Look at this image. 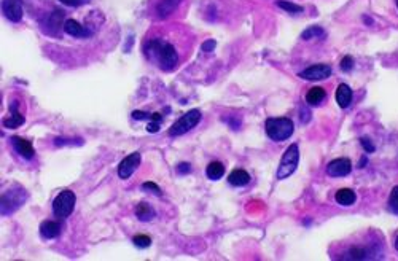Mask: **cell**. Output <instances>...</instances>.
<instances>
[{"label": "cell", "mask_w": 398, "mask_h": 261, "mask_svg": "<svg viewBox=\"0 0 398 261\" xmlns=\"http://www.w3.org/2000/svg\"><path fill=\"white\" fill-rule=\"evenodd\" d=\"M132 118L134 120H151L153 118V113H145V112L135 110V112H132Z\"/></svg>", "instance_id": "cell-31"}, {"label": "cell", "mask_w": 398, "mask_h": 261, "mask_svg": "<svg viewBox=\"0 0 398 261\" xmlns=\"http://www.w3.org/2000/svg\"><path fill=\"white\" fill-rule=\"evenodd\" d=\"M161 120H163L161 117H158V118H153V120L148 123L147 131H148V132H151V134H153V132H158V131H160V124H161Z\"/></svg>", "instance_id": "cell-30"}, {"label": "cell", "mask_w": 398, "mask_h": 261, "mask_svg": "<svg viewBox=\"0 0 398 261\" xmlns=\"http://www.w3.org/2000/svg\"><path fill=\"white\" fill-rule=\"evenodd\" d=\"M61 2L67 7H82L85 4H88L90 0H61Z\"/></svg>", "instance_id": "cell-35"}, {"label": "cell", "mask_w": 398, "mask_h": 261, "mask_svg": "<svg viewBox=\"0 0 398 261\" xmlns=\"http://www.w3.org/2000/svg\"><path fill=\"white\" fill-rule=\"evenodd\" d=\"M366 250L363 248H358V247H354L349 250L347 253V259H366Z\"/></svg>", "instance_id": "cell-27"}, {"label": "cell", "mask_w": 398, "mask_h": 261, "mask_svg": "<svg viewBox=\"0 0 398 261\" xmlns=\"http://www.w3.org/2000/svg\"><path fill=\"white\" fill-rule=\"evenodd\" d=\"M40 234L45 239H54L61 234V223L53 220H45L40 225Z\"/></svg>", "instance_id": "cell-15"}, {"label": "cell", "mask_w": 398, "mask_h": 261, "mask_svg": "<svg viewBox=\"0 0 398 261\" xmlns=\"http://www.w3.org/2000/svg\"><path fill=\"white\" fill-rule=\"evenodd\" d=\"M140 161H142V156H140L139 151L128 154V156H126L120 162V166H118V177L123 179V180L129 179L132 173L135 172V169L140 166Z\"/></svg>", "instance_id": "cell-7"}, {"label": "cell", "mask_w": 398, "mask_h": 261, "mask_svg": "<svg viewBox=\"0 0 398 261\" xmlns=\"http://www.w3.org/2000/svg\"><path fill=\"white\" fill-rule=\"evenodd\" d=\"M132 242L135 247H139V248H148L151 245V237L147 234H137V236H134Z\"/></svg>", "instance_id": "cell-25"}, {"label": "cell", "mask_w": 398, "mask_h": 261, "mask_svg": "<svg viewBox=\"0 0 398 261\" xmlns=\"http://www.w3.org/2000/svg\"><path fill=\"white\" fill-rule=\"evenodd\" d=\"M177 172L179 173H188V172H191V166L188 162H182V164H179Z\"/></svg>", "instance_id": "cell-36"}, {"label": "cell", "mask_w": 398, "mask_h": 261, "mask_svg": "<svg viewBox=\"0 0 398 261\" xmlns=\"http://www.w3.org/2000/svg\"><path fill=\"white\" fill-rule=\"evenodd\" d=\"M298 162H299V148L296 143H292L285 150L282 159H280L279 169H277V179L284 180L292 176L298 167Z\"/></svg>", "instance_id": "cell-4"}, {"label": "cell", "mask_w": 398, "mask_h": 261, "mask_svg": "<svg viewBox=\"0 0 398 261\" xmlns=\"http://www.w3.org/2000/svg\"><path fill=\"white\" fill-rule=\"evenodd\" d=\"M10 112H12V115L4 120V126L8 128V129H16L19 126H23V124H24V117H23V115L19 112H15L13 105L10 107Z\"/></svg>", "instance_id": "cell-20"}, {"label": "cell", "mask_w": 398, "mask_h": 261, "mask_svg": "<svg viewBox=\"0 0 398 261\" xmlns=\"http://www.w3.org/2000/svg\"><path fill=\"white\" fill-rule=\"evenodd\" d=\"M64 13H62V10H54V12L50 13V16L46 18V21H45V32L48 31V27H51V31L50 34H57V31H59V26L64 27Z\"/></svg>", "instance_id": "cell-13"}, {"label": "cell", "mask_w": 398, "mask_h": 261, "mask_svg": "<svg viewBox=\"0 0 398 261\" xmlns=\"http://www.w3.org/2000/svg\"><path fill=\"white\" fill-rule=\"evenodd\" d=\"M327 98V91L324 88H320V86H314V88H310L306 94V102L307 105H320Z\"/></svg>", "instance_id": "cell-17"}, {"label": "cell", "mask_w": 398, "mask_h": 261, "mask_svg": "<svg viewBox=\"0 0 398 261\" xmlns=\"http://www.w3.org/2000/svg\"><path fill=\"white\" fill-rule=\"evenodd\" d=\"M135 217L140 221H150L154 217V210L147 202H140V204L135 207Z\"/></svg>", "instance_id": "cell-21"}, {"label": "cell", "mask_w": 398, "mask_h": 261, "mask_svg": "<svg viewBox=\"0 0 398 261\" xmlns=\"http://www.w3.org/2000/svg\"><path fill=\"white\" fill-rule=\"evenodd\" d=\"M396 5H398V0H396Z\"/></svg>", "instance_id": "cell-40"}, {"label": "cell", "mask_w": 398, "mask_h": 261, "mask_svg": "<svg viewBox=\"0 0 398 261\" xmlns=\"http://www.w3.org/2000/svg\"><path fill=\"white\" fill-rule=\"evenodd\" d=\"M73 207H75V195L70 190L61 191L53 201V214L54 217L61 220L69 217L73 212Z\"/></svg>", "instance_id": "cell-5"}, {"label": "cell", "mask_w": 398, "mask_h": 261, "mask_svg": "<svg viewBox=\"0 0 398 261\" xmlns=\"http://www.w3.org/2000/svg\"><path fill=\"white\" fill-rule=\"evenodd\" d=\"M145 56L164 72H172L179 64L176 48L163 40H150L145 45Z\"/></svg>", "instance_id": "cell-1"}, {"label": "cell", "mask_w": 398, "mask_h": 261, "mask_svg": "<svg viewBox=\"0 0 398 261\" xmlns=\"http://www.w3.org/2000/svg\"><path fill=\"white\" fill-rule=\"evenodd\" d=\"M228 182L232 187H246L250 182V176H249V172H246L244 169H236L229 173Z\"/></svg>", "instance_id": "cell-16"}, {"label": "cell", "mask_w": 398, "mask_h": 261, "mask_svg": "<svg viewBox=\"0 0 398 261\" xmlns=\"http://www.w3.org/2000/svg\"><path fill=\"white\" fill-rule=\"evenodd\" d=\"M365 164H366V158L363 156V158H362V161L358 162V167H365Z\"/></svg>", "instance_id": "cell-38"}, {"label": "cell", "mask_w": 398, "mask_h": 261, "mask_svg": "<svg viewBox=\"0 0 398 261\" xmlns=\"http://www.w3.org/2000/svg\"><path fill=\"white\" fill-rule=\"evenodd\" d=\"M223 173H225V166L220 162V161H212L207 169H206V176L210 179V180H218L223 177Z\"/></svg>", "instance_id": "cell-22"}, {"label": "cell", "mask_w": 398, "mask_h": 261, "mask_svg": "<svg viewBox=\"0 0 398 261\" xmlns=\"http://www.w3.org/2000/svg\"><path fill=\"white\" fill-rule=\"evenodd\" d=\"M27 199V193L21 187H13L2 195V215H12Z\"/></svg>", "instance_id": "cell-3"}, {"label": "cell", "mask_w": 398, "mask_h": 261, "mask_svg": "<svg viewBox=\"0 0 398 261\" xmlns=\"http://www.w3.org/2000/svg\"><path fill=\"white\" fill-rule=\"evenodd\" d=\"M332 75V67L327 64H315L310 65L303 72H299V76L303 80H310V81H317V80H325Z\"/></svg>", "instance_id": "cell-8"}, {"label": "cell", "mask_w": 398, "mask_h": 261, "mask_svg": "<svg viewBox=\"0 0 398 261\" xmlns=\"http://www.w3.org/2000/svg\"><path fill=\"white\" fill-rule=\"evenodd\" d=\"M142 190H145V191H151V193H154V195H158V196L163 195L161 188L156 185V183H153V182H145L143 185H142Z\"/></svg>", "instance_id": "cell-28"}, {"label": "cell", "mask_w": 398, "mask_h": 261, "mask_svg": "<svg viewBox=\"0 0 398 261\" xmlns=\"http://www.w3.org/2000/svg\"><path fill=\"white\" fill-rule=\"evenodd\" d=\"M357 196H355V193L354 190L351 188H341L338 193H336V202L339 206H352L354 202H355Z\"/></svg>", "instance_id": "cell-19"}, {"label": "cell", "mask_w": 398, "mask_h": 261, "mask_svg": "<svg viewBox=\"0 0 398 261\" xmlns=\"http://www.w3.org/2000/svg\"><path fill=\"white\" fill-rule=\"evenodd\" d=\"M182 0H160V4L156 7V13L158 18H168L174 10H176L180 5Z\"/></svg>", "instance_id": "cell-18"}, {"label": "cell", "mask_w": 398, "mask_h": 261, "mask_svg": "<svg viewBox=\"0 0 398 261\" xmlns=\"http://www.w3.org/2000/svg\"><path fill=\"white\" fill-rule=\"evenodd\" d=\"M395 248L398 250V237H396V240H395Z\"/></svg>", "instance_id": "cell-39"}, {"label": "cell", "mask_w": 398, "mask_h": 261, "mask_svg": "<svg viewBox=\"0 0 398 261\" xmlns=\"http://www.w3.org/2000/svg\"><path fill=\"white\" fill-rule=\"evenodd\" d=\"M352 170V164L349 158H336L327 166V173L330 177H346Z\"/></svg>", "instance_id": "cell-9"}, {"label": "cell", "mask_w": 398, "mask_h": 261, "mask_svg": "<svg viewBox=\"0 0 398 261\" xmlns=\"http://www.w3.org/2000/svg\"><path fill=\"white\" fill-rule=\"evenodd\" d=\"M325 35V31L320 26H310L306 31H303L301 34V38L303 40H310V38H319V37H324Z\"/></svg>", "instance_id": "cell-23"}, {"label": "cell", "mask_w": 398, "mask_h": 261, "mask_svg": "<svg viewBox=\"0 0 398 261\" xmlns=\"http://www.w3.org/2000/svg\"><path fill=\"white\" fill-rule=\"evenodd\" d=\"M360 143H362V147L365 148L366 153H373L374 151V145L370 142V139H368V137H362L360 139Z\"/></svg>", "instance_id": "cell-32"}, {"label": "cell", "mask_w": 398, "mask_h": 261, "mask_svg": "<svg viewBox=\"0 0 398 261\" xmlns=\"http://www.w3.org/2000/svg\"><path fill=\"white\" fill-rule=\"evenodd\" d=\"M215 46H217V42L215 40H207V42H204L202 43V51L204 53H210V51H213L215 50Z\"/></svg>", "instance_id": "cell-33"}, {"label": "cell", "mask_w": 398, "mask_h": 261, "mask_svg": "<svg viewBox=\"0 0 398 261\" xmlns=\"http://www.w3.org/2000/svg\"><path fill=\"white\" fill-rule=\"evenodd\" d=\"M277 7L279 8H282V10H285L287 13H301L303 12V7L301 5H296V4H292V2H287V0H279L277 2Z\"/></svg>", "instance_id": "cell-24"}, {"label": "cell", "mask_w": 398, "mask_h": 261, "mask_svg": "<svg viewBox=\"0 0 398 261\" xmlns=\"http://www.w3.org/2000/svg\"><path fill=\"white\" fill-rule=\"evenodd\" d=\"M265 129L271 140L282 142L292 137V134L295 131V124L290 118H268Z\"/></svg>", "instance_id": "cell-2"}, {"label": "cell", "mask_w": 398, "mask_h": 261, "mask_svg": "<svg viewBox=\"0 0 398 261\" xmlns=\"http://www.w3.org/2000/svg\"><path fill=\"white\" fill-rule=\"evenodd\" d=\"M64 31H65L67 35L78 37V38H85V37H90L91 35V31L85 29V26H82L78 21H75V19H65Z\"/></svg>", "instance_id": "cell-12"}, {"label": "cell", "mask_w": 398, "mask_h": 261, "mask_svg": "<svg viewBox=\"0 0 398 261\" xmlns=\"http://www.w3.org/2000/svg\"><path fill=\"white\" fill-rule=\"evenodd\" d=\"M389 209L392 214L398 215V187H395L390 193V198H389Z\"/></svg>", "instance_id": "cell-26"}, {"label": "cell", "mask_w": 398, "mask_h": 261, "mask_svg": "<svg viewBox=\"0 0 398 261\" xmlns=\"http://www.w3.org/2000/svg\"><path fill=\"white\" fill-rule=\"evenodd\" d=\"M339 67H341V70H343V72L352 70V67H354V59H352L351 56L343 57V61H341V64H339Z\"/></svg>", "instance_id": "cell-29"}, {"label": "cell", "mask_w": 398, "mask_h": 261, "mask_svg": "<svg viewBox=\"0 0 398 261\" xmlns=\"http://www.w3.org/2000/svg\"><path fill=\"white\" fill-rule=\"evenodd\" d=\"M2 13L12 23H19L23 18L21 0H2Z\"/></svg>", "instance_id": "cell-10"}, {"label": "cell", "mask_w": 398, "mask_h": 261, "mask_svg": "<svg viewBox=\"0 0 398 261\" xmlns=\"http://www.w3.org/2000/svg\"><path fill=\"white\" fill-rule=\"evenodd\" d=\"M199 121H201V112L193 109L172 124L171 129H169V135L171 137H177V135L187 134L188 131H191L193 128H195Z\"/></svg>", "instance_id": "cell-6"}, {"label": "cell", "mask_w": 398, "mask_h": 261, "mask_svg": "<svg viewBox=\"0 0 398 261\" xmlns=\"http://www.w3.org/2000/svg\"><path fill=\"white\" fill-rule=\"evenodd\" d=\"M54 143L57 145V147H61V145H82V139L80 140H76V142H70L69 139H61V137H57L54 139Z\"/></svg>", "instance_id": "cell-34"}, {"label": "cell", "mask_w": 398, "mask_h": 261, "mask_svg": "<svg viewBox=\"0 0 398 261\" xmlns=\"http://www.w3.org/2000/svg\"><path fill=\"white\" fill-rule=\"evenodd\" d=\"M310 120V112L307 113L306 110H301V121L303 123H307Z\"/></svg>", "instance_id": "cell-37"}, {"label": "cell", "mask_w": 398, "mask_h": 261, "mask_svg": "<svg viewBox=\"0 0 398 261\" xmlns=\"http://www.w3.org/2000/svg\"><path fill=\"white\" fill-rule=\"evenodd\" d=\"M12 145H13V148L16 150V153L19 154V156H23L24 159H32L34 158L35 150H34L32 142H29V140H26L23 137H18V135H15V137H12Z\"/></svg>", "instance_id": "cell-11"}, {"label": "cell", "mask_w": 398, "mask_h": 261, "mask_svg": "<svg viewBox=\"0 0 398 261\" xmlns=\"http://www.w3.org/2000/svg\"><path fill=\"white\" fill-rule=\"evenodd\" d=\"M352 98H354V94H352L351 86L346 84V83H341L338 86V90H336V102H338L339 107L347 109L349 105H351V102H352Z\"/></svg>", "instance_id": "cell-14"}]
</instances>
